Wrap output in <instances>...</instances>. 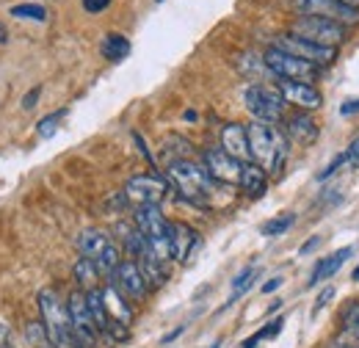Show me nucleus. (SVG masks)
<instances>
[{
    "label": "nucleus",
    "mask_w": 359,
    "mask_h": 348,
    "mask_svg": "<svg viewBox=\"0 0 359 348\" xmlns=\"http://www.w3.org/2000/svg\"><path fill=\"white\" fill-rule=\"evenodd\" d=\"M246 135H249L252 163H257L266 174L279 177L285 169V161H287V135L269 122L246 125Z\"/></svg>",
    "instance_id": "f257e3e1"
},
{
    "label": "nucleus",
    "mask_w": 359,
    "mask_h": 348,
    "mask_svg": "<svg viewBox=\"0 0 359 348\" xmlns=\"http://www.w3.org/2000/svg\"><path fill=\"white\" fill-rule=\"evenodd\" d=\"M166 180H169V185H175V191L185 202H191L196 208H208L210 191L216 185V180L196 161H175V163H169Z\"/></svg>",
    "instance_id": "f03ea898"
},
{
    "label": "nucleus",
    "mask_w": 359,
    "mask_h": 348,
    "mask_svg": "<svg viewBox=\"0 0 359 348\" xmlns=\"http://www.w3.org/2000/svg\"><path fill=\"white\" fill-rule=\"evenodd\" d=\"M39 315H42V326L47 332V340L55 348H78V337L69 321L67 304H61L58 293L53 288L39 290Z\"/></svg>",
    "instance_id": "7ed1b4c3"
},
{
    "label": "nucleus",
    "mask_w": 359,
    "mask_h": 348,
    "mask_svg": "<svg viewBox=\"0 0 359 348\" xmlns=\"http://www.w3.org/2000/svg\"><path fill=\"white\" fill-rule=\"evenodd\" d=\"M135 229L147 238L152 252L163 262L172 260V221H166L158 205H138L135 208Z\"/></svg>",
    "instance_id": "20e7f679"
},
{
    "label": "nucleus",
    "mask_w": 359,
    "mask_h": 348,
    "mask_svg": "<svg viewBox=\"0 0 359 348\" xmlns=\"http://www.w3.org/2000/svg\"><path fill=\"white\" fill-rule=\"evenodd\" d=\"M78 249H81V257H89L100 268L102 276H111L119 268V262H122L119 246L102 229H83L78 235Z\"/></svg>",
    "instance_id": "39448f33"
},
{
    "label": "nucleus",
    "mask_w": 359,
    "mask_h": 348,
    "mask_svg": "<svg viewBox=\"0 0 359 348\" xmlns=\"http://www.w3.org/2000/svg\"><path fill=\"white\" fill-rule=\"evenodd\" d=\"M243 105L246 111L255 116V122H269V125H276L285 114V97L279 94V88L271 86H249L243 91Z\"/></svg>",
    "instance_id": "423d86ee"
},
{
    "label": "nucleus",
    "mask_w": 359,
    "mask_h": 348,
    "mask_svg": "<svg viewBox=\"0 0 359 348\" xmlns=\"http://www.w3.org/2000/svg\"><path fill=\"white\" fill-rule=\"evenodd\" d=\"M296 36L307 39V42L323 44V47H340V44L348 39V28L340 25V22H332V20H323V17H299L293 22V31Z\"/></svg>",
    "instance_id": "0eeeda50"
},
{
    "label": "nucleus",
    "mask_w": 359,
    "mask_h": 348,
    "mask_svg": "<svg viewBox=\"0 0 359 348\" xmlns=\"http://www.w3.org/2000/svg\"><path fill=\"white\" fill-rule=\"evenodd\" d=\"M263 61H266V67H269L276 78H282V81H299V83H313L315 78H318V69H320V67H315L310 61H302V58H296L290 53H282L276 47L266 50Z\"/></svg>",
    "instance_id": "6e6552de"
},
{
    "label": "nucleus",
    "mask_w": 359,
    "mask_h": 348,
    "mask_svg": "<svg viewBox=\"0 0 359 348\" xmlns=\"http://www.w3.org/2000/svg\"><path fill=\"white\" fill-rule=\"evenodd\" d=\"M67 312H69V321H72V329H75V337H78V348L97 346L100 329H97V323H94V318H91L86 293H83L81 288L69 293V299H67Z\"/></svg>",
    "instance_id": "1a4fd4ad"
},
{
    "label": "nucleus",
    "mask_w": 359,
    "mask_h": 348,
    "mask_svg": "<svg viewBox=\"0 0 359 348\" xmlns=\"http://www.w3.org/2000/svg\"><path fill=\"white\" fill-rule=\"evenodd\" d=\"M271 47H276V50H282V53H290V55H296V58H302V61H310L315 67H326V64H332V61L337 58V47H323V44L307 42V39H302V36H296V34H282V36H276V42L271 44Z\"/></svg>",
    "instance_id": "9d476101"
},
{
    "label": "nucleus",
    "mask_w": 359,
    "mask_h": 348,
    "mask_svg": "<svg viewBox=\"0 0 359 348\" xmlns=\"http://www.w3.org/2000/svg\"><path fill=\"white\" fill-rule=\"evenodd\" d=\"M293 8L302 17H323L340 25H357L359 22V8H351L340 0H293Z\"/></svg>",
    "instance_id": "9b49d317"
},
{
    "label": "nucleus",
    "mask_w": 359,
    "mask_h": 348,
    "mask_svg": "<svg viewBox=\"0 0 359 348\" xmlns=\"http://www.w3.org/2000/svg\"><path fill=\"white\" fill-rule=\"evenodd\" d=\"M169 194V180L161 174H135L125 185V196L135 205H158Z\"/></svg>",
    "instance_id": "f8f14e48"
},
{
    "label": "nucleus",
    "mask_w": 359,
    "mask_h": 348,
    "mask_svg": "<svg viewBox=\"0 0 359 348\" xmlns=\"http://www.w3.org/2000/svg\"><path fill=\"white\" fill-rule=\"evenodd\" d=\"M108 279H111V285H114L128 302H141V299L147 296V290H149V285H147L141 268H138L133 260H122L119 268H116Z\"/></svg>",
    "instance_id": "ddd939ff"
},
{
    "label": "nucleus",
    "mask_w": 359,
    "mask_h": 348,
    "mask_svg": "<svg viewBox=\"0 0 359 348\" xmlns=\"http://www.w3.org/2000/svg\"><path fill=\"white\" fill-rule=\"evenodd\" d=\"M205 163V169L208 174L216 180V182H222V185H238L241 182V169H243V163L238 161V158H232V155H226L224 149H205V158H202Z\"/></svg>",
    "instance_id": "4468645a"
},
{
    "label": "nucleus",
    "mask_w": 359,
    "mask_h": 348,
    "mask_svg": "<svg viewBox=\"0 0 359 348\" xmlns=\"http://www.w3.org/2000/svg\"><path fill=\"white\" fill-rule=\"evenodd\" d=\"M276 88H279V94L285 97V102L299 105L302 111H315V108L323 105V97H320V91H318L313 83H299V81H282V78H279Z\"/></svg>",
    "instance_id": "2eb2a0df"
},
{
    "label": "nucleus",
    "mask_w": 359,
    "mask_h": 348,
    "mask_svg": "<svg viewBox=\"0 0 359 348\" xmlns=\"http://www.w3.org/2000/svg\"><path fill=\"white\" fill-rule=\"evenodd\" d=\"M318 133H320L318 130V122L307 111H299V114L287 116V122H285V135L293 138L296 144H304V147H310V144L318 141Z\"/></svg>",
    "instance_id": "dca6fc26"
},
{
    "label": "nucleus",
    "mask_w": 359,
    "mask_h": 348,
    "mask_svg": "<svg viewBox=\"0 0 359 348\" xmlns=\"http://www.w3.org/2000/svg\"><path fill=\"white\" fill-rule=\"evenodd\" d=\"M222 149H224L226 155L238 158L241 163L252 161V152H249V135H246V128H243V125H238V122H232V125H224V130H222Z\"/></svg>",
    "instance_id": "f3484780"
},
{
    "label": "nucleus",
    "mask_w": 359,
    "mask_h": 348,
    "mask_svg": "<svg viewBox=\"0 0 359 348\" xmlns=\"http://www.w3.org/2000/svg\"><path fill=\"white\" fill-rule=\"evenodd\" d=\"M196 243H199V235L194 232V227L182 221H172V260L185 262Z\"/></svg>",
    "instance_id": "a211bd4d"
},
{
    "label": "nucleus",
    "mask_w": 359,
    "mask_h": 348,
    "mask_svg": "<svg viewBox=\"0 0 359 348\" xmlns=\"http://www.w3.org/2000/svg\"><path fill=\"white\" fill-rule=\"evenodd\" d=\"M238 185L243 188V194H246V196L257 199V196H263V194H266V188H269V174L263 172L257 163L246 161V163H243V169H241V182H238Z\"/></svg>",
    "instance_id": "6ab92c4d"
},
{
    "label": "nucleus",
    "mask_w": 359,
    "mask_h": 348,
    "mask_svg": "<svg viewBox=\"0 0 359 348\" xmlns=\"http://www.w3.org/2000/svg\"><path fill=\"white\" fill-rule=\"evenodd\" d=\"M354 255V249L351 246H343V249H337L334 255H329L326 260H320L315 265L313 276H310V282L307 285H318V282H323V279H329V276H334L340 268H343V262L348 260Z\"/></svg>",
    "instance_id": "aec40b11"
},
{
    "label": "nucleus",
    "mask_w": 359,
    "mask_h": 348,
    "mask_svg": "<svg viewBox=\"0 0 359 348\" xmlns=\"http://www.w3.org/2000/svg\"><path fill=\"white\" fill-rule=\"evenodd\" d=\"M100 53L108 58V61H122L130 55V39L122 36V34H105L102 36V44H100Z\"/></svg>",
    "instance_id": "412c9836"
},
{
    "label": "nucleus",
    "mask_w": 359,
    "mask_h": 348,
    "mask_svg": "<svg viewBox=\"0 0 359 348\" xmlns=\"http://www.w3.org/2000/svg\"><path fill=\"white\" fill-rule=\"evenodd\" d=\"M100 276H102V274H100V268H97L89 257H81V260L75 262V282L81 285V290H83V293L97 288V279H100Z\"/></svg>",
    "instance_id": "4be33fe9"
},
{
    "label": "nucleus",
    "mask_w": 359,
    "mask_h": 348,
    "mask_svg": "<svg viewBox=\"0 0 359 348\" xmlns=\"http://www.w3.org/2000/svg\"><path fill=\"white\" fill-rule=\"evenodd\" d=\"M257 279V268L255 265H249V268H243L238 276H235V282H232V296H229V302L226 304H232L238 296H243L249 288H252V282Z\"/></svg>",
    "instance_id": "5701e85b"
},
{
    "label": "nucleus",
    "mask_w": 359,
    "mask_h": 348,
    "mask_svg": "<svg viewBox=\"0 0 359 348\" xmlns=\"http://www.w3.org/2000/svg\"><path fill=\"white\" fill-rule=\"evenodd\" d=\"M11 17L45 22V20H47V8H45V6H39V3H17V6H11Z\"/></svg>",
    "instance_id": "b1692460"
},
{
    "label": "nucleus",
    "mask_w": 359,
    "mask_h": 348,
    "mask_svg": "<svg viewBox=\"0 0 359 348\" xmlns=\"http://www.w3.org/2000/svg\"><path fill=\"white\" fill-rule=\"evenodd\" d=\"M293 221H296V216H293V213H285V216L266 221V224L260 227V232H263V235H269V238H273V235H282V232H287V229L293 227Z\"/></svg>",
    "instance_id": "393cba45"
},
{
    "label": "nucleus",
    "mask_w": 359,
    "mask_h": 348,
    "mask_svg": "<svg viewBox=\"0 0 359 348\" xmlns=\"http://www.w3.org/2000/svg\"><path fill=\"white\" fill-rule=\"evenodd\" d=\"M282 326H285V318H276V321H271L266 329H260L257 335H252V337L243 343V348H255L257 343H263V340H271V337H276V335L282 332Z\"/></svg>",
    "instance_id": "a878e982"
},
{
    "label": "nucleus",
    "mask_w": 359,
    "mask_h": 348,
    "mask_svg": "<svg viewBox=\"0 0 359 348\" xmlns=\"http://www.w3.org/2000/svg\"><path fill=\"white\" fill-rule=\"evenodd\" d=\"M64 114H67V111H55V114H50V116H45V119H42V122L36 125V133H39L42 138H50L53 133L58 130V122L64 119Z\"/></svg>",
    "instance_id": "bb28decb"
},
{
    "label": "nucleus",
    "mask_w": 359,
    "mask_h": 348,
    "mask_svg": "<svg viewBox=\"0 0 359 348\" xmlns=\"http://www.w3.org/2000/svg\"><path fill=\"white\" fill-rule=\"evenodd\" d=\"M346 332L359 340V304L348 307V312H346Z\"/></svg>",
    "instance_id": "cd10ccee"
},
{
    "label": "nucleus",
    "mask_w": 359,
    "mask_h": 348,
    "mask_svg": "<svg viewBox=\"0 0 359 348\" xmlns=\"http://www.w3.org/2000/svg\"><path fill=\"white\" fill-rule=\"evenodd\" d=\"M346 163L354 166V169L359 172V135L348 144V149H346Z\"/></svg>",
    "instance_id": "c85d7f7f"
},
{
    "label": "nucleus",
    "mask_w": 359,
    "mask_h": 348,
    "mask_svg": "<svg viewBox=\"0 0 359 348\" xmlns=\"http://www.w3.org/2000/svg\"><path fill=\"white\" fill-rule=\"evenodd\" d=\"M81 3H83V8L89 14H100V11H105L111 6V0H81Z\"/></svg>",
    "instance_id": "c756f323"
},
{
    "label": "nucleus",
    "mask_w": 359,
    "mask_h": 348,
    "mask_svg": "<svg viewBox=\"0 0 359 348\" xmlns=\"http://www.w3.org/2000/svg\"><path fill=\"white\" fill-rule=\"evenodd\" d=\"M343 163H346V155H337V158H334V161H332V163H329L323 172L318 174V180H326V177H332V174L337 172V166H343Z\"/></svg>",
    "instance_id": "7c9ffc66"
},
{
    "label": "nucleus",
    "mask_w": 359,
    "mask_h": 348,
    "mask_svg": "<svg viewBox=\"0 0 359 348\" xmlns=\"http://www.w3.org/2000/svg\"><path fill=\"white\" fill-rule=\"evenodd\" d=\"M39 94H42V88H39V86L34 88V91H28V94L22 97V108H25V111H31V108L36 105V100H39Z\"/></svg>",
    "instance_id": "2f4dec72"
},
{
    "label": "nucleus",
    "mask_w": 359,
    "mask_h": 348,
    "mask_svg": "<svg viewBox=\"0 0 359 348\" xmlns=\"http://www.w3.org/2000/svg\"><path fill=\"white\" fill-rule=\"evenodd\" d=\"M357 111H359V100H346L343 108H340L343 116H351V114H357Z\"/></svg>",
    "instance_id": "473e14b6"
},
{
    "label": "nucleus",
    "mask_w": 359,
    "mask_h": 348,
    "mask_svg": "<svg viewBox=\"0 0 359 348\" xmlns=\"http://www.w3.org/2000/svg\"><path fill=\"white\" fill-rule=\"evenodd\" d=\"M279 285H282V276H273V279H269V282L263 285V293H273Z\"/></svg>",
    "instance_id": "72a5a7b5"
},
{
    "label": "nucleus",
    "mask_w": 359,
    "mask_h": 348,
    "mask_svg": "<svg viewBox=\"0 0 359 348\" xmlns=\"http://www.w3.org/2000/svg\"><path fill=\"white\" fill-rule=\"evenodd\" d=\"M332 293H334V290H332V288H326V290H323V293H320V296H318V304H315V309H320V307L326 304V302H329V299H332Z\"/></svg>",
    "instance_id": "f704fd0d"
},
{
    "label": "nucleus",
    "mask_w": 359,
    "mask_h": 348,
    "mask_svg": "<svg viewBox=\"0 0 359 348\" xmlns=\"http://www.w3.org/2000/svg\"><path fill=\"white\" fill-rule=\"evenodd\" d=\"M315 246H318V238H313V241H310L307 246H302V255H307V252H313Z\"/></svg>",
    "instance_id": "c9c22d12"
},
{
    "label": "nucleus",
    "mask_w": 359,
    "mask_h": 348,
    "mask_svg": "<svg viewBox=\"0 0 359 348\" xmlns=\"http://www.w3.org/2000/svg\"><path fill=\"white\" fill-rule=\"evenodd\" d=\"M3 42H8V31H6V25L0 22V44Z\"/></svg>",
    "instance_id": "e433bc0d"
},
{
    "label": "nucleus",
    "mask_w": 359,
    "mask_h": 348,
    "mask_svg": "<svg viewBox=\"0 0 359 348\" xmlns=\"http://www.w3.org/2000/svg\"><path fill=\"white\" fill-rule=\"evenodd\" d=\"M340 3H346V6H351V8H359V0H340Z\"/></svg>",
    "instance_id": "4c0bfd02"
},
{
    "label": "nucleus",
    "mask_w": 359,
    "mask_h": 348,
    "mask_svg": "<svg viewBox=\"0 0 359 348\" xmlns=\"http://www.w3.org/2000/svg\"><path fill=\"white\" fill-rule=\"evenodd\" d=\"M36 348H55V346H53L50 340H45V343H39V346H36Z\"/></svg>",
    "instance_id": "58836bf2"
},
{
    "label": "nucleus",
    "mask_w": 359,
    "mask_h": 348,
    "mask_svg": "<svg viewBox=\"0 0 359 348\" xmlns=\"http://www.w3.org/2000/svg\"><path fill=\"white\" fill-rule=\"evenodd\" d=\"M354 282H359V265L354 268Z\"/></svg>",
    "instance_id": "ea45409f"
},
{
    "label": "nucleus",
    "mask_w": 359,
    "mask_h": 348,
    "mask_svg": "<svg viewBox=\"0 0 359 348\" xmlns=\"http://www.w3.org/2000/svg\"><path fill=\"white\" fill-rule=\"evenodd\" d=\"M3 348H14V346H8V343H3Z\"/></svg>",
    "instance_id": "a19ab883"
},
{
    "label": "nucleus",
    "mask_w": 359,
    "mask_h": 348,
    "mask_svg": "<svg viewBox=\"0 0 359 348\" xmlns=\"http://www.w3.org/2000/svg\"><path fill=\"white\" fill-rule=\"evenodd\" d=\"M210 348H219V343H216V346H210Z\"/></svg>",
    "instance_id": "79ce46f5"
}]
</instances>
